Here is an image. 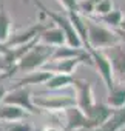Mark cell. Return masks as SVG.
Listing matches in <instances>:
<instances>
[{"label": "cell", "instance_id": "obj_1", "mask_svg": "<svg viewBox=\"0 0 125 131\" xmlns=\"http://www.w3.org/2000/svg\"><path fill=\"white\" fill-rule=\"evenodd\" d=\"M87 40L88 51L90 49H105L120 42V37L111 29L94 23L93 20H87Z\"/></svg>", "mask_w": 125, "mask_h": 131}, {"label": "cell", "instance_id": "obj_2", "mask_svg": "<svg viewBox=\"0 0 125 131\" xmlns=\"http://www.w3.org/2000/svg\"><path fill=\"white\" fill-rule=\"evenodd\" d=\"M54 48L56 46H53V45H46V43L39 45V43H36L19 60L17 68H20L23 71H33V70H37V68L43 67V65L51 59V56L54 52Z\"/></svg>", "mask_w": 125, "mask_h": 131}, {"label": "cell", "instance_id": "obj_3", "mask_svg": "<svg viewBox=\"0 0 125 131\" xmlns=\"http://www.w3.org/2000/svg\"><path fill=\"white\" fill-rule=\"evenodd\" d=\"M36 5L43 11V14H46V16L53 20V23H56V26H59L62 31H64V34H65V37H67V45H68V46H71V48H82L84 43H82L79 34L76 32V29H74V26H73L70 17H65V16H60V14L53 13L51 9H48L46 6H43L40 2H37V0H36Z\"/></svg>", "mask_w": 125, "mask_h": 131}, {"label": "cell", "instance_id": "obj_4", "mask_svg": "<svg viewBox=\"0 0 125 131\" xmlns=\"http://www.w3.org/2000/svg\"><path fill=\"white\" fill-rule=\"evenodd\" d=\"M3 103H11V105H17L20 108H23L25 111H29L33 114H36L39 110L37 106L33 103V99L29 97V93L25 88H17L13 93H6V96L3 97Z\"/></svg>", "mask_w": 125, "mask_h": 131}, {"label": "cell", "instance_id": "obj_5", "mask_svg": "<svg viewBox=\"0 0 125 131\" xmlns=\"http://www.w3.org/2000/svg\"><path fill=\"white\" fill-rule=\"evenodd\" d=\"M33 103L39 108H43V110H65L68 106H73L74 105V99L70 97V96H45V97H34Z\"/></svg>", "mask_w": 125, "mask_h": 131}, {"label": "cell", "instance_id": "obj_6", "mask_svg": "<svg viewBox=\"0 0 125 131\" xmlns=\"http://www.w3.org/2000/svg\"><path fill=\"white\" fill-rule=\"evenodd\" d=\"M105 56L111 63V70L116 74L125 76V43L123 45L116 43L113 46H108Z\"/></svg>", "mask_w": 125, "mask_h": 131}, {"label": "cell", "instance_id": "obj_7", "mask_svg": "<svg viewBox=\"0 0 125 131\" xmlns=\"http://www.w3.org/2000/svg\"><path fill=\"white\" fill-rule=\"evenodd\" d=\"M88 52L91 56V60H94L96 67L99 68V71H100V74H102V77H103L108 90H111L113 88V70H111L110 60L107 59V56L103 52H99L97 49H90Z\"/></svg>", "mask_w": 125, "mask_h": 131}, {"label": "cell", "instance_id": "obj_8", "mask_svg": "<svg viewBox=\"0 0 125 131\" xmlns=\"http://www.w3.org/2000/svg\"><path fill=\"white\" fill-rule=\"evenodd\" d=\"M73 85H76L77 88V106L87 113L93 105H94V100H93V91H91V85L85 80H77L74 79Z\"/></svg>", "mask_w": 125, "mask_h": 131}, {"label": "cell", "instance_id": "obj_9", "mask_svg": "<svg viewBox=\"0 0 125 131\" xmlns=\"http://www.w3.org/2000/svg\"><path fill=\"white\" fill-rule=\"evenodd\" d=\"M67 110V122H68V128L73 129V128H93L90 119L87 117V114L79 108V106H68L65 108Z\"/></svg>", "mask_w": 125, "mask_h": 131}, {"label": "cell", "instance_id": "obj_10", "mask_svg": "<svg viewBox=\"0 0 125 131\" xmlns=\"http://www.w3.org/2000/svg\"><path fill=\"white\" fill-rule=\"evenodd\" d=\"M123 126H125V105L117 110H113L108 119L102 125H99L96 131H119Z\"/></svg>", "mask_w": 125, "mask_h": 131}, {"label": "cell", "instance_id": "obj_11", "mask_svg": "<svg viewBox=\"0 0 125 131\" xmlns=\"http://www.w3.org/2000/svg\"><path fill=\"white\" fill-rule=\"evenodd\" d=\"M111 113H113V110H111L110 106H105V105H93L85 114H87V117L90 119L93 128H97L99 125H102V123L108 119V116H110Z\"/></svg>", "mask_w": 125, "mask_h": 131}, {"label": "cell", "instance_id": "obj_12", "mask_svg": "<svg viewBox=\"0 0 125 131\" xmlns=\"http://www.w3.org/2000/svg\"><path fill=\"white\" fill-rule=\"evenodd\" d=\"M40 39L46 43V45H53V46H60L67 43V37L64 34L59 26H54V28H46L42 34H39Z\"/></svg>", "mask_w": 125, "mask_h": 131}, {"label": "cell", "instance_id": "obj_13", "mask_svg": "<svg viewBox=\"0 0 125 131\" xmlns=\"http://www.w3.org/2000/svg\"><path fill=\"white\" fill-rule=\"evenodd\" d=\"M43 28H45L43 25H37V26H33V28L26 29L25 32H20V34H17L14 39H11V42H9V43H6V46H8V48H11V46L25 45V43H28V42L34 40V39L39 36V32H40Z\"/></svg>", "mask_w": 125, "mask_h": 131}, {"label": "cell", "instance_id": "obj_14", "mask_svg": "<svg viewBox=\"0 0 125 131\" xmlns=\"http://www.w3.org/2000/svg\"><path fill=\"white\" fill-rule=\"evenodd\" d=\"M23 117H25V110L17 105L5 103V106L0 110V122H13V120H20Z\"/></svg>", "mask_w": 125, "mask_h": 131}, {"label": "cell", "instance_id": "obj_15", "mask_svg": "<svg viewBox=\"0 0 125 131\" xmlns=\"http://www.w3.org/2000/svg\"><path fill=\"white\" fill-rule=\"evenodd\" d=\"M74 79L71 77V74H64V73H57V74H53L43 85L49 90H59V88H64L70 83H73Z\"/></svg>", "mask_w": 125, "mask_h": 131}, {"label": "cell", "instance_id": "obj_16", "mask_svg": "<svg viewBox=\"0 0 125 131\" xmlns=\"http://www.w3.org/2000/svg\"><path fill=\"white\" fill-rule=\"evenodd\" d=\"M53 76L51 71H40V73H31L28 77L22 79L20 82H17V86H22V85H36V83H45L49 77Z\"/></svg>", "mask_w": 125, "mask_h": 131}, {"label": "cell", "instance_id": "obj_17", "mask_svg": "<svg viewBox=\"0 0 125 131\" xmlns=\"http://www.w3.org/2000/svg\"><path fill=\"white\" fill-rule=\"evenodd\" d=\"M9 28H11V20L8 17V14L5 13V9H0V42L6 43L9 39Z\"/></svg>", "mask_w": 125, "mask_h": 131}, {"label": "cell", "instance_id": "obj_18", "mask_svg": "<svg viewBox=\"0 0 125 131\" xmlns=\"http://www.w3.org/2000/svg\"><path fill=\"white\" fill-rule=\"evenodd\" d=\"M108 105L113 108H120L125 105V88L110 90V97H108Z\"/></svg>", "mask_w": 125, "mask_h": 131}, {"label": "cell", "instance_id": "obj_19", "mask_svg": "<svg viewBox=\"0 0 125 131\" xmlns=\"http://www.w3.org/2000/svg\"><path fill=\"white\" fill-rule=\"evenodd\" d=\"M100 20L105 22V23H108V25H111V26H117V25L122 23V13H120V11H113V9H111L110 13L100 16Z\"/></svg>", "mask_w": 125, "mask_h": 131}, {"label": "cell", "instance_id": "obj_20", "mask_svg": "<svg viewBox=\"0 0 125 131\" xmlns=\"http://www.w3.org/2000/svg\"><path fill=\"white\" fill-rule=\"evenodd\" d=\"M93 11H96V13L100 14V16L110 13V11H111V0H99V2H96Z\"/></svg>", "mask_w": 125, "mask_h": 131}, {"label": "cell", "instance_id": "obj_21", "mask_svg": "<svg viewBox=\"0 0 125 131\" xmlns=\"http://www.w3.org/2000/svg\"><path fill=\"white\" fill-rule=\"evenodd\" d=\"M5 129H6V131H33L31 125H28V123H20V122H16V120L9 122V125H6Z\"/></svg>", "mask_w": 125, "mask_h": 131}, {"label": "cell", "instance_id": "obj_22", "mask_svg": "<svg viewBox=\"0 0 125 131\" xmlns=\"http://www.w3.org/2000/svg\"><path fill=\"white\" fill-rule=\"evenodd\" d=\"M60 2L67 8V11H77L79 13V2L77 0H60Z\"/></svg>", "mask_w": 125, "mask_h": 131}, {"label": "cell", "instance_id": "obj_23", "mask_svg": "<svg viewBox=\"0 0 125 131\" xmlns=\"http://www.w3.org/2000/svg\"><path fill=\"white\" fill-rule=\"evenodd\" d=\"M6 93H8V91H6L3 86H0V102H3V97L6 96Z\"/></svg>", "mask_w": 125, "mask_h": 131}, {"label": "cell", "instance_id": "obj_24", "mask_svg": "<svg viewBox=\"0 0 125 131\" xmlns=\"http://www.w3.org/2000/svg\"><path fill=\"white\" fill-rule=\"evenodd\" d=\"M8 51V46H6V43H2L0 42V54H5Z\"/></svg>", "mask_w": 125, "mask_h": 131}]
</instances>
